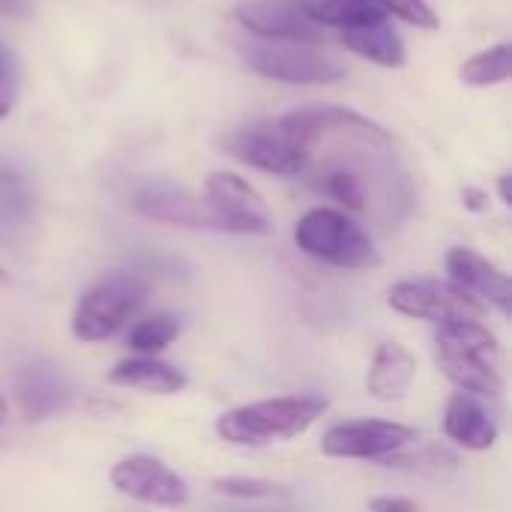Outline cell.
I'll list each match as a JSON object with an SVG mask.
<instances>
[{
    "label": "cell",
    "instance_id": "obj_1",
    "mask_svg": "<svg viewBox=\"0 0 512 512\" xmlns=\"http://www.w3.org/2000/svg\"><path fill=\"white\" fill-rule=\"evenodd\" d=\"M438 369L471 396H498L504 390L501 378V345L489 327L480 321L438 324L435 333Z\"/></svg>",
    "mask_w": 512,
    "mask_h": 512
},
{
    "label": "cell",
    "instance_id": "obj_2",
    "mask_svg": "<svg viewBox=\"0 0 512 512\" xmlns=\"http://www.w3.org/2000/svg\"><path fill=\"white\" fill-rule=\"evenodd\" d=\"M327 399L321 396H279L225 411L216 420V435L234 447H267L303 435L321 420Z\"/></svg>",
    "mask_w": 512,
    "mask_h": 512
},
{
    "label": "cell",
    "instance_id": "obj_3",
    "mask_svg": "<svg viewBox=\"0 0 512 512\" xmlns=\"http://www.w3.org/2000/svg\"><path fill=\"white\" fill-rule=\"evenodd\" d=\"M294 243L309 258L345 270H366L381 264V255L366 228L336 207L306 210L294 225Z\"/></svg>",
    "mask_w": 512,
    "mask_h": 512
},
{
    "label": "cell",
    "instance_id": "obj_4",
    "mask_svg": "<svg viewBox=\"0 0 512 512\" xmlns=\"http://www.w3.org/2000/svg\"><path fill=\"white\" fill-rule=\"evenodd\" d=\"M147 279L138 273H111L84 291L72 312V336L78 342H102L114 336L147 300Z\"/></svg>",
    "mask_w": 512,
    "mask_h": 512
},
{
    "label": "cell",
    "instance_id": "obj_5",
    "mask_svg": "<svg viewBox=\"0 0 512 512\" xmlns=\"http://www.w3.org/2000/svg\"><path fill=\"white\" fill-rule=\"evenodd\" d=\"M219 150H225L231 159L276 174V177H297L312 162V150H306L300 141H294L279 120H255L240 123L219 135Z\"/></svg>",
    "mask_w": 512,
    "mask_h": 512
},
{
    "label": "cell",
    "instance_id": "obj_6",
    "mask_svg": "<svg viewBox=\"0 0 512 512\" xmlns=\"http://www.w3.org/2000/svg\"><path fill=\"white\" fill-rule=\"evenodd\" d=\"M243 57L255 75L279 84H336L348 72L321 42H258Z\"/></svg>",
    "mask_w": 512,
    "mask_h": 512
},
{
    "label": "cell",
    "instance_id": "obj_7",
    "mask_svg": "<svg viewBox=\"0 0 512 512\" xmlns=\"http://www.w3.org/2000/svg\"><path fill=\"white\" fill-rule=\"evenodd\" d=\"M204 210L213 228L243 237L273 234V216L261 192L234 171H213L204 180Z\"/></svg>",
    "mask_w": 512,
    "mask_h": 512
},
{
    "label": "cell",
    "instance_id": "obj_8",
    "mask_svg": "<svg viewBox=\"0 0 512 512\" xmlns=\"http://www.w3.org/2000/svg\"><path fill=\"white\" fill-rule=\"evenodd\" d=\"M387 303L393 312L432 321V324H453V321H483L486 306L456 288L453 282L441 279H405L387 291Z\"/></svg>",
    "mask_w": 512,
    "mask_h": 512
},
{
    "label": "cell",
    "instance_id": "obj_9",
    "mask_svg": "<svg viewBox=\"0 0 512 512\" xmlns=\"http://www.w3.org/2000/svg\"><path fill=\"white\" fill-rule=\"evenodd\" d=\"M420 435L417 429L393 420H351L327 429L321 438V453L330 459H387L405 450Z\"/></svg>",
    "mask_w": 512,
    "mask_h": 512
},
{
    "label": "cell",
    "instance_id": "obj_10",
    "mask_svg": "<svg viewBox=\"0 0 512 512\" xmlns=\"http://www.w3.org/2000/svg\"><path fill=\"white\" fill-rule=\"evenodd\" d=\"M111 486L138 504L165 507V510L186 507V501H189L186 480L180 474H174L165 462L144 456V453L120 459L111 468Z\"/></svg>",
    "mask_w": 512,
    "mask_h": 512
},
{
    "label": "cell",
    "instance_id": "obj_11",
    "mask_svg": "<svg viewBox=\"0 0 512 512\" xmlns=\"http://www.w3.org/2000/svg\"><path fill=\"white\" fill-rule=\"evenodd\" d=\"M234 15L261 42H321V27L306 18L297 0H243Z\"/></svg>",
    "mask_w": 512,
    "mask_h": 512
},
{
    "label": "cell",
    "instance_id": "obj_12",
    "mask_svg": "<svg viewBox=\"0 0 512 512\" xmlns=\"http://www.w3.org/2000/svg\"><path fill=\"white\" fill-rule=\"evenodd\" d=\"M447 276L456 288L480 300L483 306H495L501 315H510L512 309V282L510 276L468 246H453L447 252Z\"/></svg>",
    "mask_w": 512,
    "mask_h": 512
},
{
    "label": "cell",
    "instance_id": "obj_13",
    "mask_svg": "<svg viewBox=\"0 0 512 512\" xmlns=\"http://www.w3.org/2000/svg\"><path fill=\"white\" fill-rule=\"evenodd\" d=\"M444 435L471 453H483V450H492L498 444L501 426L477 396L456 393L444 411Z\"/></svg>",
    "mask_w": 512,
    "mask_h": 512
},
{
    "label": "cell",
    "instance_id": "obj_14",
    "mask_svg": "<svg viewBox=\"0 0 512 512\" xmlns=\"http://www.w3.org/2000/svg\"><path fill=\"white\" fill-rule=\"evenodd\" d=\"M132 207L156 222L180 225V228H204L210 225L207 210L201 201H195L186 189L171 183H147L132 195Z\"/></svg>",
    "mask_w": 512,
    "mask_h": 512
},
{
    "label": "cell",
    "instance_id": "obj_15",
    "mask_svg": "<svg viewBox=\"0 0 512 512\" xmlns=\"http://www.w3.org/2000/svg\"><path fill=\"white\" fill-rule=\"evenodd\" d=\"M417 381V357L399 345V342H384L378 345L369 375H366V390L378 402H402Z\"/></svg>",
    "mask_w": 512,
    "mask_h": 512
},
{
    "label": "cell",
    "instance_id": "obj_16",
    "mask_svg": "<svg viewBox=\"0 0 512 512\" xmlns=\"http://www.w3.org/2000/svg\"><path fill=\"white\" fill-rule=\"evenodd\" d=\"M15 396L27 423H39L54 417L69 402L66 378L51 366H27L15 378Z\"/></svg>",
    "mask_w": 512,
    "mask_h": 512
},
{
    "label": "cell",
    "instance_id": "obj_17",
    "mask_svg": "<svg viewBox=\"0 0 512 512\" xmlns=\"http://www.w3.org/2000/svg\"><path fill=\"white\" fill-rule=\"evenodd\" d=\"M339 42L351 54L375 63V66H384V69H399L408 60L405 39H402V33L387 18L384 21H372V24H360V27L339 30Z\"/></svg>",
    "mask_w": 512,
    "mask_h": 512
},
{
    "label": "cell",
    "instance_id": "obj_18",
    "mask_svg": "<svg viewBox=\"0 0 512 512\" xmlns=\"http://www.w3.org/2000/svg\"><path fill=\"white\" fill-rule=\"evenodd\" d=\"M108 381L117 387H132L141 393H156V396H174L186 390V375L156 357H129L120 360L111 372Z\"/></svg>",
    "mask_w": 512,
    "mask_h": 512
},
{
    "label": "cell",
    "instance_id": "obj_19",
    "mask_svg": "<svg viewBox=\"0 0 512 512\" xmlns=\"http://www.w3.org/2000/svg\"><path fill=\"white\" fill-rule=\"evenodd\" d=\"M306 18L318 27H360L372 21H384L387 15L372 0H297Z\"/></svg>",
    "mask_w": 512,
    "mask_h": 512
},
{
    "label": "cell",
    "instance_id": "obj_20",
    "mask_svg": "<svg viewBox=\"0 0 512 512\" xmlns=\"http://www.w3.org/2000/svg\"><path fill=\"white\" fill-rule=\"evenodd\" d=\"M512 75V48L510 42H498L486 51L471 54L462 66H459V78L468 87H495L510 81Z\"/></svg>",
    "mask_w": 512,
    "mask_h": 512
},
{
    "label": "cell",
    "instance_id": "obj_21",
    "mask_svg": "<svg viewBox=\"0 0 512 512\" xmlns=\"http://www.w3.org/2000/svg\"><path fill=\"white\" fill-rule=\"evenodd\" d=\"M177 336H180V321L168 312H156L129 330V348L138 351L141 357H153L165 351Z\"/></svg>",
    "mask_w": 512,
    "mask_h": 512
},
{
    "label": "cell",
    "instance_id": "obj_22",
    "mask_svg": "<svg viewBox=\"0 0 512 512\" xmlns=\"http://www.w3.org/2000/svg\"><path fill=\"white\" fill-rule=\"evenodd\" d=\"M33 210V192L24 180V174L0 159V219L3 222H21Z\"/></svg>",
    "mask_w": 512,
    "mask_h": 512
},
{
    "label": "cell",
    "instance_id": "obj_23",
    "mask_svg": "<svg viewBox=\"0 0 512 512\" xmlns=\"http://www.w3.org/2000/svg\"><path fill=\"white\" fill-rule=\"evenodd\" d=\"M213 489L225 498H234V501L288 498V489H282L279 483H270V480H258V477H219V480H213Z\"/></svg>",
    "mask_w": 512,
    "mask_h": 512
},
{
    "label": "cell",
    "instance_id": "obj_24",
    "mask_svg": "<svg viewBox=\"0 0 512 512\" xmlns=\"http://www.w3.org/2000/svg\"><path fill=\"white\" fill-rule=\"evenodd\" d=\"M321 189L339 201L348 213H360L366 207V189L360 183V177L348 168H330L321 180Z\"/></svg>",
    "mask_w": 512,
    "mask_h": 512
},
{
    "label": "cell",
    "instance_id": "obj_25",
    "mask_svg": "<svg viewBox=\"0 0 512 512\" xmlns=\"http://www.w3.org/2000/svg\"><path fill=\"white\" fill-rule=\"evenodd\" d=\"M384 15H393L411 27H420V30H438L441 27V18L438 12L429 6V0H372Z\"/></svg>",
    "mask_w": 512,
    "mask_h": 512
},
{
    "label": "cell",
    "instance_id": "obj_26",
    "mask_svg": "<svg viewBox=\"0 0 512 512\" xmlns=\"http://www.w3.org/2000/svg\"><path fill=\"white\" fill-rule=\"evenodd\" d=\"M18 93H21V63L15 51L6 45V39L0 36V123L15 111Z\"/></svg>",
    "mask_w": 512,
    "mask_h": 512
},
{
    "label": "cell",
    "instance_id": "obj_27",
    "mask_svg": "<svg viewBox=\"0 0 512 512\" xmlns=\"http://www.w3.org/2000/svg\"><path fill=\"white\" fill-rule=\"evenodd\" d=\"M372 512H420V507L411 498H393V495H381L369 501Z\"/></svg>",
    "mask_w": 512,
    "mask_h": 512
},
{
    "label": "cell",
    "instance_id": "obj_28",
    "mask_svg": "<svg viewBox=\"0 0 512 512\" xmlns=\"http://www.w3.org/2000/svg\"><path fill=\"white\" fill-rule=\"evenodd\" d=\"M462 201H465V207H468V210L483 213V210H486V204H489V195H486L483 189H477V186H465Z\"/></svg>",
    "mask_w": 512,
    "mask_h": 512
},
{
    "label": "cell",
    "instance_id": "obj_29",
    "mask_svg": "<svg viewBox=\"0 0 512 512\" xmlns=\"http://www.w3.org/2000/svg\"><path fill=\"white\" fill-rule=\"evenodd\" d=\"M27 12H30V0H0V15L21 18Z\"/></svg>",
    "mask_w": 512,
    "mask_h": 512
},
{
    "label": "cell",
    "instance_id": "obj_30",
    "mask_svg": "<svg viewBox=\"0 0 512 512\" xmlns=\"http://www.w3.org/2000/svg\"><path fill=\"white\" fill-rule=\"evenodd\" d=\"M498 195H501V204H504V207H512V177L510 174H501V180H498Z\"/></svg>",
    "mask_w": 512,
    "mask_h": 512
},
{
    "label": "cell",
    "instance_id": "obj_31",
    "mask_svg": "<svg viewBox=\"0 0 512 512\" xmlns=\"http://www.w3.org/2000/svg\"><path fill=\"white\" fill-rule=\"evenodd\" d=\"M6 417H9V408H6V402H3V396H0V423H6Z\"/></svg>",
    "mask_w": 512,
    "mask_h": 512
},
{
    "label": "cell",
    "instance_id": "obj_32",
    "mask_svg": "<svg viewBox=\"0 0 512 512\" xmlns=\"http://www.w3.org/2000/svg\"><path fill=\"white\" fill-rule=\"evenodd\" d=\"M0 285H9V273L3 267H0Z\"/></svg>",
    "mask_w": 512,
    "mask_h": 512
},
{
    "label": "cell",
    "instance_id": "obj_33",
    "mask_svg": "<svg viewBox=\"0 0 512 512\" xmlns=\"http://www.w3.org/2000/svg\"><path fill=\"white\" fill-rule=\"evenodd\" d=\"M219 512H249V510H219ZM255 512H267V510H255Z\"/></svg>",
    "mask_w": 512,
    "mask_h": 512
}]
</instances>
